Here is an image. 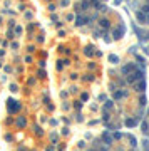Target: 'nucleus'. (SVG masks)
Listing matches in <instances>:
<instances>
[{"instance_id":"1","label":"nucleus","mask_w":149,"mask_h":151,"mask_svg":"<svg viewBox=\"0 0 149 151\" xmlns=\"http://www.w3.org/2000/svg\"><path fill=\"white\" fill-rule=\"evenodd\" d=\"M141 79H144V71L142 69H136L132 74H129L127 76V79H126V82H129V84H134V82H137V81H141Z\"/></svg>"},{"instance_id":"2","label":"nucleus","mask_w":149,"mask_h":151,"mask_svg":"<svg viewBox=\"0 0 149 151\" xmlns=\"http://www.w3.org/2000/svg\"><path fill=\"white\" fill-rule=\"evenodd\" d=\"M124 32H126V27H124V24H119V25L114 29V32H112V39H114V40H119V39H122V37H124Z\"/></svg>"},{"instance_id":"3","label":"nucleus","mask_w":149,"mask_h":151,"mask_svg":"<svg viewBox=\"0 0 149 151\" xmlns=\"http://www.w3.org/2000/svg\"><path fill=\"white\" fill-rule=\"evenodd\" d=\"M136 69H137V67H136L134 62H127V64L122 66V71H121V72H122V76H129V74H132Z\"/></svg>"},{"instance_id":"4","label":"nucleus","mask_w":149,"mask_h":151,"mask_svg":"<svg viewBox=\"0 0 149 151\" xmlns=\"http://www.w3.org/2000/svg\"><path fill=\"white\" fill-rule=\"evenodd\" d=\"M134 15H136V20H137L141 25L147 24V13H144L142 10H136V12H134Z\"/></svg>"},{"instance_id":"5","label":"nucleus","mask_w":149,"mask_h":151,"mask_svg":"<svg viewBox=\"0 0 149 151\" xmlns=\"http://www.w3.org/2000/svg\"><path fill=\"white\" fill-rule=\"evenodd\" d=\"M18 109H20V102H18V101H13V99H9V112H10V114L17 112Z\"/></svg>"},{"instance_id":"6","label":"nucleus","mask_w":149,"mask_h":151,"mask_svg":"<svg viewBox=\"0 0 149 151\" xmlns=\"http://www.w3.org/2000/svg\"><path fill=\"white\" fill-rule=\"evenodd\" d=\"M87 24H90V20H89L87 15H77V17H76V25H77V27L87 25Z\"/></svg>"},{"instance_id":"7","label":"nucleus","mask_w":149,"mask_h":151,"mask_svg":"<svg viewBox=\"0 0 149 151\" xmlns=\"http://www.w3.org/2000/svg\"><path fill=\"white\" fill-rule=\"evenodd\" d=\"M15 126H17L18 129H24V128L27 126V119H25V116H17V119H15Z\"/></svg>"},{"instance_id":"8","label":"nucleus","mask_w":149,"mask_h":151,"mask_svg":"<svg viewBox=\"0 0 149 151\" xmlns=\"http://www.w3.org/2000/svg\"><path fill=\"white\" fill-rule=\"evenodd\" d=\"M134 89H136L137 92H144V89H146V81H144V79H141V81L134 82Z\"/></svg>"},{"instance_id":"9","label":"nucleus","mask_w":149,"mask_h":151,"mask_svg":"<svg viewBox=\"0 0 149 151\" xmlns=\"http://www.w3.org/2000/svg\"><path fill=\"white\" fill-rule=\"evenodd\" d=\"M101 139H102V143L107 146V144H111V143H112L114 141V138L112 136H111L109 133H107V131H106V133H102V136H101Z\"/></svg>"},{"instance_id":"10","label":"nucleus","mask_w":149,"mask_h":151,"mask_svg":"<svg viewBox=\"0 0 149 151\" xmlns=\"http://www.w3.org/2000/svg\"><path fill=\"white\" fill-rule=\"evenodd\" d=\"M122 98H126V92L124 91H114V99L117 101V99H122Z\"/></svg>"},{"instance_id":"11","label":"nucleus","mask_w":149,"mask_h":151,"mask_svg":"<svg viewBox=\"0 0 149 151\" xmlns=\"http://www.w3.org/2000/svg\"><path fill=\"white\" fill-rule=\"evenodd\" d=\"M126 126H127V128H134V126H137V121H136V119H131V118H127V119H126Z\"/></svg>"},{"instance_id":"12","label":"nucleus","mask_w":149,"mask_h":151,"mask_svg":"<svg viewBox=\"0 0 149 151\" xmlns=\"http://www.w3.org/2000/svg\"><path fill=\"white\" fill-rule=\"evenodd\" d=\"M90 7V0H82L81 2V10H87Z\"/></svg>"},{"instance_id":"13","label":"nucleus","mask_w":149,"mask_h":151,"mask_svg":"<svg viewBox=\"0 0 149 151\" xmlns=\"http://www.w3.org/2000/svg\"><path fill=\"white\" fill-rule=\"evenodd\" d=\"M109 62H111V64H119V57H117L116 54H111V55H109Z\"/></svg>"},{"instance_id":"14","label":"nucleus","mask_w":149,"mask_h":151,"mask_svg":"<svg viewBox=\"0 0 149 151\" xmlns=\"http://www.w3.org/2000/svg\"><path fill=\"white\" fill-rule=\"evenodd\" d=\"M84 54L87 55V57H92V55H94V50H92V47H89V45H87V47L84 49Z\"/></svg>"},{"instance_id":"15","label":"nucleus","mask_w":149,"mask_h":151,"mask_svg":"<svg viewBox=\"0 0 149 151\" xmlns=\"http://www.w3.org/2000/svg\"><path fill=\"white\" fill-rule=\"evenodd\" d=\"M99 25H101L102 29H107V27H109V20H107V18H101V20H99Z\"/></svg>"},{"instance_id":"16","label":"nucleus","mask_w":149,"mask_h":151,"mask_svg":"<svg viewBox=\"0 0 149 151\" xmlns=\"http://www.w3.org/2000/svg\"><path fill=\"white\" fill-rule=\"evenodd\" d=\"M141 128H142V133H146V134H147V131H149V124H147L146 121H142V124H141Z\"/></svg>"},{"instance_id":"17","label":"nucleus","mask_w":149,"mask_h":151,"mask_svg":"<svg viewBox=\"0 0 149 151\" xmlns=\"http://www.w3.org/2000/svg\"><path fill=\"white\" fill-rule=\"evenodd\" d=\"M136 59H137V62H139V66H146V62H144V57H142V55H136Z\"/></svg>"},{"instance_id":"18","label":"nucleus","mask_w":149,"mask_h":151,"mask_svg":"<svg viewBox=\"0 0 149 151\" xmlns=\"http://www.w3.org/2000/svg\"><path fill=\"white\" fill-rule=\"evenodd\" d=\"M34 129H35V134H39V136L44 134V129H42L40 126H34Z\"/></svg>"},{"instance_id":"19","label":"nucleus","mask_w":149,"mask_h":151,"mask_svg":"<svg viewBox=\"0 0 149 151\" xmlns=\"http://www.w3.org/2000/svg\"><path fill=\"white\" fill-rule=\"evenodd\" d=\"M141 10H142L144 13H149V4H144V5L141 7Z\"/></svg>"},{"instance_id":"20","label":"nucleus","mask_w":149,"mask_h":151,"mask_svg":"<svg viewBox=\"0 0 149 151\" xmlns=\"http://www.w3.org/2000/svg\"><path fill=\"white\" fill-rule=\"evenodd\" d=\"M22 32H24V30H22L20 25H15V34H17V35H22Z\"/></svg>"},{"instance_id":"21","label":"nucleus","mask_w":149,"mask_h":151,"mask_svg":"<svg viewBox=\"0 0 149 151\" xmlns=\"http://www.w3.org/2000/svg\"><path fill=\"white\" fill-rule=\"evenodd\" d=\"M45 76H47V74H45V71H44V69H40L39 72H37V77H45Z\"/></svg>"},{"instance_id":"22","label":"nucleus","mask_w":149,"mask_h":151,"mask_svg":"<svg viewBox=\"0 0 149 151\" xmlns=\"http://www.w3.org/2000/svg\"><path fill=\"white\" fill-rule=\"evenodd\" d=\"M127 138H129V141H131V144H132V146H136V143H137V141L134 139V136H131V134H129Z\"/></svg>"},{"instance_id":"23","label":"nucleus","mask_w":149,"mask_h":151,"mask_svg":"<svg viewBox=\"0 0 149 151\" xmlns=\"http://www.w3.org/2000/svg\"><path fill=\"white\" fill-rule=\"evenodd\" d=\"M10 91H12V92H15V91H18V87H17V84H10Z\"/></svg>"},{"instance_id":"24","label":"nucleus","mask_w":149,"mask_h":151,"mask_svg":"<svg viewBox=\"0 0 149 151\" xmlns=\"http://www.w3.org/2000/svg\"><path fill=\"white\" fill-rule=\"evenodd\" d=\"M111 107H112V101H107V102H106V111L111 109Z\"/></svg>"},{"instance_id":"25","label":"nucleus","mask_w":149,"mask_h":151,"mask_svg":"<svg viewBox=\"0 0 149 151\" xmlns=\"http://www.w3.org/2000/svg\"><path fill=\"white\" fill-rule=\"evenodd\" d=\"M139 104H141V106H144V104H146V98H144V96H141V99H139Z\"/></svg>"},{"instance_id":"26","label":"nucleus","mask_w":149,"mask_h":151,"mask_svg":"<svg viewBox=\"0 0 149 151\" xmlns=\"http://www.w3.org/2000/svg\"><path fill=\"white\" fill-rule=\"evenodd\" d=\"M50 139H52V143L55 144V143H57V134H52V136H50Z\"/></svg>"},{"instance_id":"27","label":"nucleus","mask_w":149,"mask_h":151,"mask_svg":"<svg viewBox=\"0 0 149 151\" xmlns=\"http://www.w3.org/2000/svg\"><path fill=\"white\" fill-rule=\"evenodd\" d=\"M69 4H70V2H69V0H62V2H60V5H62V7H67Z\"/></svg>"},{"instance_id":"28","label":"nucleus","mask_w":149,"mask_h":151,"mask_svg":"<svg viewBox=\"0 0 149 151\" xmlns=\"http://www.w3.org/2000/svg\"><path fill=\"white\" fill-rule=\"evenodd\" d=\"M112 138H114V139H121V138H122V134H121V133H116Z\"/></svg>"},{"instance_id":"29","label":"nucleus","mask_w":149,"mask_h":151,"mask_svg":"<svg viewBox=\"0 0 149 151\" xmlns=\"http://www.w3.org/2000/svg\"><path fill=\"white\" fill-rule=\"evenodd\" d=\"M87 99H89V94L84 92V94H82V101H87Z\"/></svg>"},{"instance_id":"30","label":"nucleus","mask_w":149,"mask_h":151,"mask_svg":"<svg viewBox=\"0 0 149 151\" xmlns=\"http://www.w3.org/2000/svg\"><path fill=\"white\" fill-rule=\"evenodd\" d=\"M84 79H85V81H92V79H94V77H92V76H90V74H87V76H85V77H84Z\"/></svg>"},{"instance_id":"31","label":"nucleus","mask_w":149,"mask_h":151,"mask_svg":"<svg viewBox=\"0 0 149 151\" xmlns=\"http://www.w3.org/2000/svg\"><path fill=\"white\" fill-rule=\"evenodd\" d=\"M109 87H111V91H116V84H114V82H111Z\"/></svg>"},{"instance_id":"32","label":"nucleus","mask_w":149,"mask_h":151,"mask_svg":"<svg viewBox=\"0 0 149 151\" xmlns=\"http://www.w3.org/2000/svg\"><path fill=\"white\" fill-rule=\"evenodd\" d=\"M45 151H55V149H54V148H52V146H49V148H47V149H45Z\"/></svg>"},{"instance_id":"33","label":"nucleus","mask_w":149,"mask_h":151,"mask_svg":"<svg viewBox=\"0 0 149 151\" xmlns=\"http://www.w3.org/2000/svg\"><path fill=\"white\" fill-rule=\"evenodd\" d=\"M99 151H107V148H106V146H102V148H99Z\"/></svg>"},{"instance_id":"34","label":"nucleus","mask_w":149,"mask_h":151,"mask_svg":"<svg viewBox=\"0 0 149 151\" xmlns=\"http://www.w3.org/2000/svg\"><path fill=\"white\" fill-rule=\"evenodd\" d=\"M121 2H122V0H114V4H116V5H119Z\"/></svg>"},{"instance_id":"35","label":"nucleus","mask_w":149,"mask_h":151,"mask_svg":"<svg viewBox=\"0 0 149 151\" xmlns=\"http://www.w3.org/2000/svg\"><path fill=\"white\" fill-rule=\"evenodd\" d=\"M18 151H27V149L25 148H18Z\"/></svg>"},{"instance_id":"36","label":"nucleus","mask_w":149,"mask_h":151,"mask_svg":"<svg viewBox=\"0 0 149 151\" xmlns=\"http://www.w3.org/2000/svg\"><path fill=\"white\" fill-rule=\"evenodd\" d=\"M147 24H149V13H147Z\"/></svg>"},{"instance_id":"37","label":"nucleus","mask_w":149,"mask_h":151,"mask_svg":"<svg viewBox=\"0 0 149 151\" xmlns=\"http://www.w3.org/2000/svg\"><path fill=\"white\" fill-rule=\"evenodd\" d=\"M147 116H149V111H147Z\"/></svg>"}]
</instances>
